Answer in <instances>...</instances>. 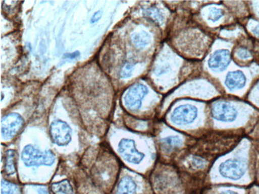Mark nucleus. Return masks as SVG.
<instances>
[{
	"mask_svg": "<svg viewBox=\"0 0 259 194\" xmlns=\"http://www.w3.org/2000/svg\"><path fill=\"white\" fill-rule=\"evenodd\" d=\"M22 160L25 166H51L55 161V155L50 151L42 152L33 145L24 147L21 155Z\"/></svg>",
	"mask_w": 259,
	"mask_h": 194,
	"instance_id": "nucleus-1",
	"label": "nucleus"
},
{
	"mask_svg": "<svg viewBox=\"0 0 259 194\" xmlns=\"http://www.w3.org/2000/svg\"><path fill=\"white\" fill-rule=\"evenodd\" d=\"M52 140L59 147L68 145L72 140V130L64 121L55 120L49 126Z\"/></svg>",
	"mask_w": 259,
	"mask_h": 194,
	"instance_id": "nucleus-2",
	"label": "nucleus"
},
{
	"mask_svg": "<svg viewBox=\"0 0 259 194\" xmlns=\"http://www.w3.org/2000/svg\"><path fill=\"white\" fill-rule=\"evenodd\" d=\"M148 89L142 84H135L127 91L124 96V104L129 110H138L141 107L142 100L148 94Z\"/></svg>",
	"mask_w": 259,
	"mask_h": 194,
	"instance_id": "nucleus-3",
	"label": "nucleus"
},
{
	"mask_svg": "<svg viewBox=\"0 0 259 194\" xmlns=\"http://www.w3.org/2000/svg\"><path fill=\"white\" fill-rule=\"evenodd\" d=\"M23 117L18 113H10L1 120V135L5 140L13 138L23 126Z\"/></svg>",
	"mask_w": 259,
	"mask_h": 194,
	"instance_id": "nucleus-4",
	"label": "nucleus"
},
{
	"mask_svg": "<svg viewBox=\"0 0 259 194\" xmlns=\"http://www.w3.org/2000/svg\"><path fill=\"white\" fill-rule=\"evenodd\" d=\"M198 111L195 106L185 104L179 106L171 115V120L176 125L190 124L197 118Z\"/></svg>",
	"mask_w": 259,
	"mask_h": 194,
	"instance_id": "nucleus-5",
	"label": "nucleus"
},
{
	"mask_svg": "<svg viewBox=\"0 0 259 194\" xmlns=\"http://www.w3.org/2000/svg\"><path fill=\"white\" fill-rule=\"evenodd\" d=\"M246 172L244 163L237 159H229L220 166V173L223 177L231 180L240 179Z\"/></svg>",
	"mask_w": 259,
	"mask_h": 194,
	"instance_id": "nucleus-6",
	"label": "nucleus"
},
{
	"mask_svg": "<svg viewBox=\"0 0 259 194\" xmlns=\"http://www.w3.org/2000/svg\"><path fill=\"white\" fill-rule=\"evenodd\" d=\"M118 151L127 162L133 164H139L144 158V154L136 149L134 141L129 139L121 140L118 145Z\"/></svg>",
	"mask_w": 259,
	"mask_h": 194,
	"instance_id": "nucleus-7",
	"label": "nucleus"
},
{
	"mask_svg": "<svg viewBox=\"0 0 259 194\" xmlns=\"http://www.w3.org/2000/svg\"><path fill=\"white\" fill-rule=\"evenodd\" d=\"M213 118L220 122H233L236 119L238 111L234 106L226 102H219L212 107Z\"/></svg>",
	"mask_w": 259,
	"mask_h": 194,
	"instance_id": "nucleus-8",
	"label": "nucleus"
},
{
	"mask_svg": "<svg viewBox=\"0 0 259 194\" xmlns=\"http://www.w3.org/2000/svg\"><path fill=\"white\" fill-rule=\"evenodd\" d=\"M231 61V53L227 49H220L215 52L208 60V66L215 71H223Z\"/></svg>",
	"mask_w": 259,
	"mask_h": 194,
	"instance_id": "nucleus-9",
	"label": "nucleus"
},
{
	"mask_svg": "<svg viewBox=\"0 0 259 194\" xmlns=\"http://www.w3.org/2000/svg\"><path fill=\"white\" fill-rule=\"evenodd\" d=\"M246 83V76L241 71L229 73L226 78V86L231 91L242 89L245 86Z\"/></svg>",
	"mask_w": 259,
	"mask_h": 194,
	"instance_id": "nucleus-10",
	"label": "nucleus"
},
{
	"mask_svg": "<svg viewBox=\"0 0 259 194\" xmlns=\"http://www.w3.org/2000/svg\"><path fill=\"white\" fill-rule=\"evenodd\" d=\"M136 182L132 177L125 176L120 181L116 194H136Z\"/></svg>",
	"mask_w": 259,
	"mask_h": 194,
	"instance_id": "nucleus-11",
	"label": "nucleus"
},
{
	"mask_svg": "<svg viewBox=\"0 0 259 194\" xmlns=\"http://www.w3.org/2000/svg\"><path fill=\"white\" fill-rule=\"evenodd\" d=\"M132 41L136 48L144 49L151 42V36L145 31H141L133 34L132 36Z\"/></svg>",
	"mask_w": 259,
	"mask_h": 194,
	"instance_id": "nucleus-12",
	"label": "nucleus"
},
{
	"mask_svg": "<svg viewBox=\"0 0 259 194\" xmlns=\"http://www.w3.org/2000/svg\"><path fill=\"white\" fill-rule=\"evenodd\" d=\"M54 194H73L72 186L68 180H63L59 182L54 183L51 186Z\"/></svg>",
	"mask_w": 259,
	"mask_h": 194,
	"instance_id": "nucleus-13",
	"label": "nucleus"
},
{
	"mask_svg": "<svg viewBox=\"0 0 259 194\" xmlns=\"http://www.w3.org/2000/svg\"><path fill=\"white\" fill-rule=\"evenodd\" d=\"M15 151L14 150H9L6 153L4 163V170L8 175H12L15 173Z\"/></svg>",
	"mask_w": 259,
	"mask_h": 194,
	"instance_id": "nucleus-14",
	"label": "nucleus"
},
{
	"mask_svg": "<svg viewBox=\"0 0 259 194\" xmlns=\"http://www.w3.org/2000/svg\"><path fill=\"white\" fill-rule=\"evenodd\" d=\"M162 144L168 150L175 149L182 145V140L177 136H170L163 139Z\"/></svg>",
	"mask_w": 259,
	"mask_h": 194,
	"instance_id": "nucleus-15",
	"label": "nucleus"
},
{
	"mask_svg": "<svg viewBox=\"0 0 259 194\" xmlns=\"http://www.w3.org/2000/svg\"><path fill=\"white\" fill-rule=\"evenodd\" d=\"M1 194H19V188L13 183L3 180L1 182Z\"/></svg>",
	"mask_w": 259,
	"mask_h": 194,
	"instance_id": "nucleus-16",
	"label": "nucleus"
},
{
	"mask_svg": "<svg viewBox=\"0 0 259 194\" xmlns=\"http://www.w3.org/2000/svg\"><path fill=\"white\" fill-rule=\"evenodd\" d=\"M145 15H147V17L150 18L151 20H153L157 23H161L163 20L162 14L161 13L159 10L156 9V8H150V9L147 10Z\"/></svg>",
	"mask_w": 259,
	"mask_h": 194,
	"instance_id": "nucleus-17",
	"label": "nucleus"
},
{
	"mask_svg": "<svg viewBox=\"0 0 259 194\" xmlns=\"http://www.w3.org/2000/svg\"><path fill=\"white\" fill-rule=\"evenodd\" d=\"M237 57L241 60H249L252 58V53L246 48H238L236 50Z\"/></svg>",
	"mask_w": 259,
	"mask_h": 194,
	"instance_id": "nucleus-18",
	"label": "nucleus"
},
{
	"mask_svg": "<svg viewBox=\"0 0 259 194\" xmlns=\"http://www.w3.org/2000/svg\"><path fill=\"white\" fill-rule=\"evenodd\" d=\"M191 165L195 169H202L206 166V162L200 157L193 156L191 159Z\"/></svg>",
	"mask_w": 259,
	"mask_h": 194,
	"instance_id": "nucleus-19",
	"label": "nucleus"
},
{
	"mask_svg": "<svg viewBox=\"0 0 259 194\" xmlns=\"http://www.w3.org/2000/svg\"><path fill=\"white\" fill-rule=\"evenodd\" d=\"M134 66L131 64H126L121 70V77L122 78H128L133 74Z\"/></svg>",
	"mask_w": 259,
	"mask_h": 194,
	"instance_id": "nucleus-20",
	"label": "nucleus"
},
{
	"mask_svg": "<svg viewBox=\"0 0 259 194\" xmlns=\"http://www.w3.org/2000/svg\"><path fill=\"white\" fill-rule=\"evenodd\" d=\"M223 12L220 9H212L209 15V19L211 21L216 22L223 17Z\"/></svg>",
	"mask_w": 259,
	"mask_h": 194,
	"instance_id": "nucleus-21",
	"label": "nucleus"
},
{
	"mask_svg": "<svg viewBox=\"0 0 259 194\" xmlns=\"http://www.w3.org/2000/svg\"><path fill=\"white\" fill-rule=\"evenodd\" d=\"M101 15H102V12H100V11L95 12L93 16H92V18H91L90 23H92V24L97 23V22L101 19Z\"/></svg>",
	"mask_w": 259,
	"mask_h": 194,
	"instance_id": "nucleus-22",
	"label": "nucleus"
},
{
	"mask_svg": "<svg viewBox=\"0 0 259 194\" xmlns=\"http://www.w3.org/2000/svg\"><path fill=\"white\" fill-rule=\"evenodd\" d=\"M80 53L78 51H76L74 53H66L64 55V57L66 58H70V59H75L77 57H79Z\"/></svg>",
	"mask_w": 259,
	"mask_h": 194,
	"instance_id": "nucleus-23",
	"label": "nucleus"
},
{
	"mask_svg": "<svg viewBox=\"0 0 259 194\" xmlns=\"http://www.w3.org/2000/svg\"><path fill=\"white\" fill-rule=\"evenodd\" d=\"M252 33H253L256 37L259 38V25L256 26V27L252 30Z\"/></svg>",
	"mask_w": 259,
	"mask_h": 194,
	"instance_id": "nucleus-24",
	"label": "nucleus"
},
{
	"mask_svg": "<svg viewBox=\"0 0 259 194\" xmlns=\"http://www.w3.org/2000/svg\"><path fill=\"white\" fill-rule=\"evenodd\" d=\"M220 194H238V192L233 190H224L220 192Z\"/></svg>",
	"mask_w": 259,
	"mask_h": 194,
	"instance_id": "nucleus-25",
	"label": "nucleus"
},
{
	"mask_svg": "<svg viewBox=\"0 0 259 194\" xmlns=\"http://www.w3.org/2000/svg\"><path fill=\"white\" fill-rule=\"evenodd\" d=\"M38 193L39 194H48L47 189L45 188H41L38 189Z\"/></svg>",
	"mask_w": 259,
	"mask_h": 194,
	"instance_id": "nucleus-26",
	"label": "nucleus"
},
{
	"mask_svg": "<svg viewBox=\"0 0 259 194\" xmlns=\"http://www.w3.org/2000/svg\"><path fill=\"white\" fill-rule=\"evenodd\" d=\"M257 89H258V90H259V83L257 84Z\"/></svg>",
	"mask_w": 259,
	"mask_h": 194,
	"instance_id": "nucleus-27",
	"label": "nucleus"
}]
</instances>
